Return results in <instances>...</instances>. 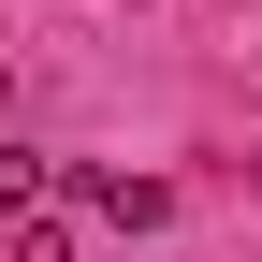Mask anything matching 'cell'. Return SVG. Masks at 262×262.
<instances>
[{
  "label": "cell",
  "instance_id": "2",
  "mask_svg": "<svg viewBox=\"0 0 262 262\" xmlns=\"http://www.w3.org/2000/svg\"><path fill=\"white\" fill-rule=\"evenodd\" d=\"M160 204H175V189H160V175H88V219H117V233H146Z\"/></svg>",
  "mask_w": 262,
  "mask_h": 262
},
{
  "label": "cell",
  "instance_id": "3",
  "mask_svg": "<svg viewBox=\"0 0 262 262\" xmlns=\"http://www.w3.org/2000/svg\"><path fill=\"white\" fill-rule=\"evenodd\" d=\"M15 262H73V219H58V204H44V219H15Z\"/></svg>",
  "mask_w": 262,
  "mask_h": 262
},
{
  "label": "cell",
  "instance_id": "1",
  "mask_svg": "<svg viewBox=\"0 0 262 262\" xmlns=\"http://www.w3.org/2000/svg\"><path fill=\"white\" fill-rule=\"evenodd\" d=\"M58 204V160H29V146H0V233H15V219H44Z\"/></svg>",
  "mask_w": 262,
  "mask_h": 262
}]
</instances>
